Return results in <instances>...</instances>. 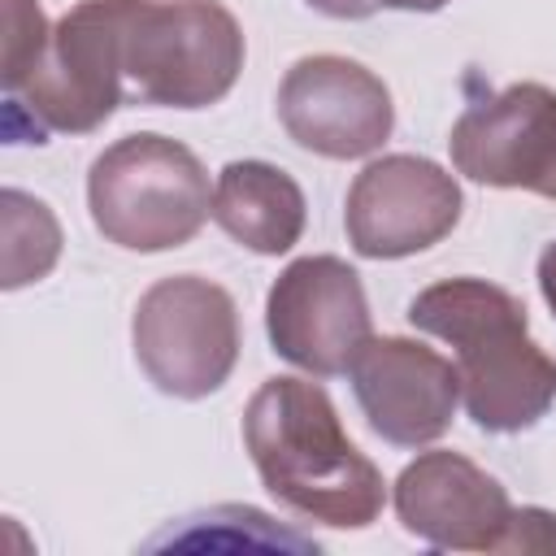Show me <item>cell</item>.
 <instances>
[{
	"mask_svg": "<svg viewBox=\"0 0 556 556\" xmlns=\"http://www.w3.org/2000/svg\"><path fill=\"white\" fill-rule=\"evenodd\" d=\"M135 356L165 395L200 400L217 391L239 356L235 300L195 274L156 282L135 308Z\"/></svg>",
	"mask_w": 556,
	"mask_h": 556,
	"instance_id": "8992f818",
	"label": "cell"
},
{
	"mask_svg": "<svg viewBox=\"0 0 556 556\" xmlns=\"http://www.w3.org/2000/svg\"><path fill=\"white\" fill-rule=\"evenodd\" d=\"M261 482L308 521L361 530L382 508V478L343 434L334 404L304 378H269L243 417Z\"/></svg>",
	"mask_w": 556,
	"mask_h": 556,
	"instance_id": "6da1fadb",
	"label": "cell"
},
{
	"mask_svg": "<svg viewBox=\"0 0 556 556\" xmlns=\"http://www.w3.org/2000/svg\"><path fill=\"white\" fill-rule=\"evenodd\" d=\"M308 4L330 13V17H369V13H378V0H308Z\"/></svg>",
	"mask_w": 556,
	"mask_h": 556,
	"instance_id": "9a60e30c",
	"label": "cell"
},
{
	"mask_svg": "<svg viewBox=\"0 0 556 556\" xmlns=\"http://www.w3.org/2000/svg\"><path fill=\"white\" fill-rule=\"evenodd\" d=\"M278 117L300 148L352 161L391 135V96L348 56H304L278 87Z\"/></svg>",
	"mask_w": 556,
	"mask_h": 556,
	"instance_id": "30bf717a",
	"label": "cell"
},
{
	"mask_svg": "<svg viewBox=\"0 0 556 556\" xmlns=\"http://www.w3.org/2000/svg\"><path fill=\"white\" fill-rule=\"evenodd\" d=\"M48 43L35 0H4V87H13Z\"/></svg>",
	"mask_w": 556,
	"mask_h": 556,
	"instance_id": "5bb4252c",
	"label": "cell"
},
{
	"mask_svg": "<svg viewBox=\"0 0 556 556\" xmlns=\"http://www.w3.org/2000/svg\"><path fill=\"white\" fill-rule=\"evenodd\" d=\"M460 217L452 174L421 156H382L348 191V239L361 256L395 261L439 243Z\"/></svg>",
	"mask_w": 556,
	"mask_h": 556,
	"instance_id": "9c48e42d",
	"label": "cell"
},
{
	"mask_svg": "<svg viewBox=\"0 0 556 556\" xmlns=\"http://www.w3.org/2000/svg\"><path fill=\"white\" fill-rule=\"evenodd\" d=\"M439 4H447V0H378V9H417V13H430Z\"/></svg>",
	"mask_w": 556,
	"mask_h": 556,
	"instance_id": "e0dca14e",
	"label": "cell"
},
{
	"mask_svg": "<svg viewBox=\"0 0 556 556\" xmlns=\"http://www.w3.org/2000/svg\"><path fill=\"white\" fill-rule=\"evenodd\" d=\"M122 83L139 104H217L243 65V35L217 0H117Z\"/></svg>",
	"mask_w": 556,
	"mask_h": 556,
	"instance_id": "3957f363",
	"label": "cell"
},
{
	"mask_svg": "<svg viewBox=\"0 0 556 556\" xmlns=\"http://www.w3.org/2000/svg\"><path fill=\"white\" fill-rule=\"evenodd\" d=\"M122 48H117V0H83L52 30L35 65L4 87L9 122L30 113V135L43 143L48 130H96L122 100Z\"/></svg>",
	"mask_w": 556,
	"mask_h": 556,
	"instance_id": "5b68a950",
	"label": "cell"
},
{
	"mask_svg": "<svg viewBox=\"0 0 556 556\" xmlns=\"http://www.w3.org/2000/svg\"><path fill=\"white\" fill-rule=\"evenodd\" d=\"M213 222L239 248L278 256L304 230V195L278 165L230 161L213 182Z\"/></svg>",
	"mask_w": 556,
	"mask_h": 556,
	"instance_id": "4fadbf2b",
	"label": "cell"
},
{
	"mask_svg": "<svg viewBox=\"0 0 556 556\" xmlns=\"http://www.w3.org/2000/svg\"><path fill=\"white\" fill-rule=\"evenodd\" d=\"M348 374L369 430L387 443L421 447L452 426L460 374L434 348L408 339H369L348 365Z\"/></svg>",
	"mask_w": 556,
	"mask_h": 556,
	"instance_id": "7c38bea8",
	"label": "cell"
},
{
	"mask_svg": "<svg viewBox=\"0 0 556 556\" xmlns=\"http://www.w3.org/2000/svg\"><path fill=\"white\" fill-rule=\"evenodd\" d=\"M87 200L96 230L130 252L182 248L213 213L204 165L165 135H126L104 148L91 165Z\"/></svg>",
	"mask_w": 556,
	"mask_h": 556,
	"instance_id": "277c9868",
	"label": "cell"
},
{
	"mask_svg": "<svg viewBox=\"0 0 556 556\" xmlns=\"http://www.w3.org/2000/svg\"><path fill=\"white\" fill-rule=\"evenodd\" d=\"M269 339L278 356L317 378L348 374L369 343V308L356 269L339 256L287 265L269 291Z\"/></svg>",
	"mask_w": 556,
	"mask_h": 556,
	"instance_id": "52a82bcc",
	"label": "cell"
},
{
	"mask_svg": "<svg viewBox=\"0 0 556 556\" xmlns=\"http://www.w3.org/2000/svg\"><path fill=\"white\" fill-rule=\"evenodd\" d=\"M539 291H543L547 308L556 313V243H547L539 256Z\"/></svg>",
	"mask_w": 556,
	"mask_h": 556,
	"instance_id": "2e32d148",
	"label": "cell"
},
{
	"mask_svg": "<svg viewBox=\"0 0 556 556\" xmlns=\"http://www.w3.org/2000/svg\"><path fill=\"white\" fill-rule=\"evenodd\" d=\"M408 321L456 348L460 395L473 426L517 434L556 400V361L530 339L526 308L495 282L447 278L413 295Z\"/></svg>",
	"mask_w": 556,
	"mask_h": 556,
	"instance_id": "7a4b0ae2",
	"label": "cell"
},
{
	"mask_svg": "<svg viewBox=\"0 0 556 556\" xmlns=\"http://www.w3.org/2000/svg\"><path fill=\"white\" fill-rule=\"evenodd\" d=\"M395 513L408 534L456 552H508L517 526L504 486L456 452L417 456L395 482Z\"/></svg>",
	"mask_w": 556,
	"mask_h": 556,
	"instance_id": "8fae6325",
	"label": "cell"
},
{
	"mask_svg": "<svg viewBox=\"0 0 556 556\" xmlns=\"http://www.w3.org/2000/svg\"><path fill=\"white\" fill-rule=\"evenodd\" d=\"M447 143L465 178L556 200V91L513 83L469 104Z\"/></svg>",
	"mask_w": 556,
	"mask_h": 556,
	"instance_id": "ba28073f",
	"label": "cell"
}]
</instances>
